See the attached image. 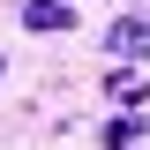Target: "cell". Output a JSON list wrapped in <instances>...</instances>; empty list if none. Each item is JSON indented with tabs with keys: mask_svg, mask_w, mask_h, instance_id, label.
Wrapping results in <instances>:
<instances>
[{
	"mask_svg": "<svg viewBox=\"0 0 150 150\" xmlns=\"http://www.w3.org/2000/svg\"><path fill=\"white\" fill-rule=\"evenodd\" d=\"M98 45H105V60H120V68H128V60H150V8H135V15H112Z\"/></svg>",
	"mask_w": 150,
	"mask_h": 150,
	"instance_id": "cell-1",
	"label": "cell"
},
{
	"mask_svg": "<svg viewBox=\"0 0 150 150\" xmlns=\"http://www.w3.org/2000/svg\"><path fill=\"white\" fill-rule=\"evenodd\" d=\"M15 15H23V30H38V38H68L75 30V0H23Z\"/></svg>",
	"mask_w": 150,
	"mask_h": 150,
	"instance_id": "cell-2",
	"label": "cell"
},
{
	"mask_svg": "<svg viewBox=\"0 0 150 150\" xmlns=\"http://www.w3.org/2000/svg\"><path fill=\"white\" fill-rule=\"evenodd\" d=\"M105 98H112V105H135V112H143V105H150V83H143L135 68H112V75H105Z\"/></svg>",
	"mask_w": 150,
	"mask_h": 150,
	"instance_id": "cell-3",
	"label": "cell"
},
{
	"mask_svg": "<svg viewBox=\"0 0 150 150\" xmlns=\"http://www.w3.org/2000/svg\"><path fill=\"white\" fill-rule=\"evenodd\" d=\"M135 135H143V120H105V150H135Z\"/></svg>",
	"mask_w": 150,
	"mask_h": 150,
	"instance_id": "cell-4",
	"label": "cell"
},
{
	"mask_svg": "<svg viewBox=\"0 0 150 150\" xmlns=\"http://www.w3.org/2000/svg\"><path fill=\"white\" fill-rule=\"evenodd\" d=\"M0 75H8V53H0Z\"/></svg>",
	"mask_w": 150,
	"mask_h": 150,
	"instance_id": "cell-5",
	"label": "cell"
}]
</instances>
